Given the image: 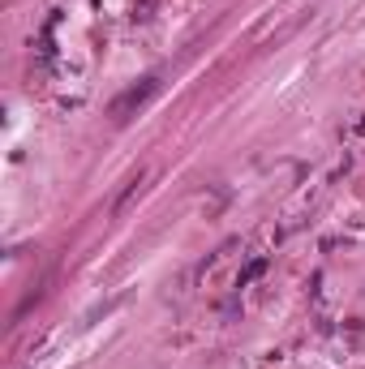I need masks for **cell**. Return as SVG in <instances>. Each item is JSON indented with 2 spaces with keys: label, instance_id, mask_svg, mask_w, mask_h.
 Segmentation results:
<instances>
[{
  "label": "cell",
  "instance_id": "3",
  "mask_svg": "<svg viewBox=\"0 0 365 369\" xmlns=\"http://www.w3.org/2000/svg\"><path fill=\"white\" fill-rule=\"evenodd\" d=\"M262 266H266V262H262V258H258V262H249V266H245V270H241V279H236V283H241V288H245V283H249V279H258V275H262Z\"/></svg>",
  "mask_w": 365,
  "mask_h": 369
},
{
  "label": "cell",
  "instance_id": "2",
  "mask_svg": "<svg viewBox=\"0 0 365 369\" xmlns=\"http://www.w3.org/2000/svg\"><path fill=\"white\" fill-rule=\"evenodd\" d=\"M142 181H147V172H138V176H129V181H125V189H121V198L112 202V215H125L129 211V202L142 194Z\"/></svg>",
  "mask_w": 365,
  "mask_h": 369
},
{
  "label": "cell",
  "instance_id": "1",
  "mask_svg": "<svg viewBox=\"0 0 365 369\" xmlns=\"http://www.w3.org/2000/svg\"><path fill=\"white\" fill-rule=\"evenodd\" d=\"M155 90H160V77H142L138 86H129V90H125L121 99L112 103V116H116V120H125V116H134L138 107H147V103H151V94H155Z\"/></svg>",
  "mask_w": 365,
  "mask_h": 369
}]
</instances>
